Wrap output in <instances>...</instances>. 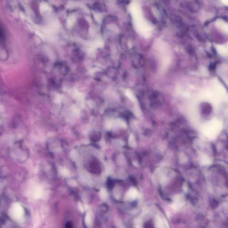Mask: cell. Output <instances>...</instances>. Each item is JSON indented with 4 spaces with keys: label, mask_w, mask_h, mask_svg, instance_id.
<instances>
[{
    "label": "cell",
    "mask_w": 228,
    "mask_h": 228,
    "mask_svg": "<svg viewBox=\"0 0 228 228\" xmlns=\"http://www.w3.org/2000/svg\"><path fill=\"white\" fill-rule=\"evenodd\" d=\"M131 7L134 21L138 32L145 37H150L152 34L153 28L148 21L143 17L140 5L135 3Z\"/></svg>",
    "instance_id": "cell-1"
},
{
    "label": "cell",
    "mask_w": 228,
    "mask_h": 228,
    "mask_svg": "<svg viewBox=\"0 0 228 228\" xmlns=\"http://www.w3.org/2000/svg\"><path fill=\"white\" fill-rule=\"evenodd\" d=\"M157 50L158 52L159 57L161 61L163 68H165L169 64L171 61V52L166 43L163 42H159L156 44Z\"/></svg>",
    "instance_id": "cell-2"
},
{
    "label": "cell",
    "mask_w": 228,
    "mask_h": 228,
    "mask_svg": "<svg viewBox=\"0 0 228 228\" xmlns=\"http://www.w3.org/2000/svg\"><path fill=\"white\" fill-rule=\"evenodd\" d=\"M24 211L22 207L18 203L12 205L10 210V214L11 218L18 221L21 220L23 216Z\"/></svg>",
    "instance_id": "cell-3"
},
{
    "label": "cell",
    "mask_w": 228,
    "mask_h": 228,
    "mask_svg": "<svg viewBox=\"0 0 228 228\" xmlns=\"http://www.w3.org/2000/svg\"><path fill=\"white\" fill-rule=\"evenodd\" d=\"M215 25L220 30L225 33H228V24L223 20H217L216 21Z\"/></svg>",
    "instance_id": "cell-4"
},
{
    "label": "cell",
    "mask_w": 228,
    "mask_h": 228,
    "mask_svg": "<svg viewBox=\"0 0 228 228\" xmlns=\"http://www.w3.org/2000/svg\"><path fill=\"white\" fill-rule=\"evenodd\" d=\"M217 53L220 55L227 56L228 55V45H216V46Z\"/></svg>",
    "instance_id": "cell-5"
},
{
    "label": "cell",
    "mask_w": 228,
    "mask_h": 228,
    "mask_svg": "<svg viewBox=\"0 0 228 228\" xmlns=\"http://www.w3.org/2000/svg\"><path fill=\"white\" fill-rule=\"evenodd\" d=\"M5 39V33L4 29L2 26L0 25V47H2V43H3Z\"/></svg>",
    "instance_id": "cell-6"
},
{
    "label": "cell",
    "mask_w": 228,
    "mask_h": 228,
    "mask_svg": "<svg viewBox=\"0 0 228 228\" xmlns=\"http://www.w3.org/2000/svg\"><path fill=\"white\" fill-rule=\"evenodd\" d=\"M91 222V213L88 212L86 215V218H85V223L87 225H90Z\"/></svg>",
    "instance_id": "cell-7"
},
{
    "label": "cell",
    "mask_w": 228,
    "mask_h": 228,
    "mask_svg": "<svg viewBox=\"0 0 228 228\" xmlns=\"http://www.w3.org/2000/svg\"><path fill=\"white\" fill-rule=\"evenodd\" d=\"M100 196L103 200H105L107 197V192L105 188H101L100 192Z\"/></svg>",
    "instance_id": "cell-8"
},
{
    "label": "cell",
    "mask_w": 228,
    "mask_h": 228,
    "mask_svg": "<svg viewBox=\"0 0 228 228\" xmlns=\"http://www.w3.org/2000/svg\"><path fill=\"white\" fill-rule=\"evenodd\" d=\"M144 228H154L153 222L151 221H148L146 222L144 224Z\"/></svg>",
    "instance_id": "cell-9"
},
{
    "label": "cell",
    "mask_w": 228,
    "mask_h": 228,
    "mask_svg": "<svg viewBox=\"0 0 228 228\" xmlns=\"http://www.w3.org/2000/svg\"><path fill=\"white\" fill-rule=\"evenodd\" d=\"M61 173L63 176H68L69 174V172L66 168H62L61 171Z\"/></svg>",
    "instance_id": "cell-10"
},
{
    "label": "cell",
    "mask_w": 228,
    "mask_h": 228,
    "mask_svg": "<svg viewBox=\"0 0 228 228\" xmlns=\"http://www.w3.org/2000/svg\"><path fill=\"white\" fill-rule=\"evenodd\" d=\"M135 140H134V138L133 135H131L130 136L129 138V145L131 146H133L135 145Z\"/></svg>",
    "instance_id": "cell-11"
},
{
    "label": "cell",
    "mask_w": 228,
    "mask_h": 228,
    "mask_svg": "<svg viewBox=\"0 0 228 228\" xmlns=\"http://www.w3.org/2000/svg\"><path fill=\"white\" fill-rule=\"evenodd\" d=\"M78 206H79V210L81 211L82 212H83L84 211V209H83V207L82 206L81 204L80 203H79V205H78Z\"/></svg>",
    "instance_id": "cell-12"
},
{
    "label": "cell",
    "mask_w": 228,
    "mask_h": 228,
    "mask_svg": "<svg viewBox=\"0 0 228 228\" xmlns=\"http://www.w3.org/2000/svg\"><path fill=\"white\" fill-rule=\"evenodd\" d=\"M222 2H223V3L226 6H228V1H222Z\"/></svg>",
    "instance_id": "cell-13"
}]
</instances>
